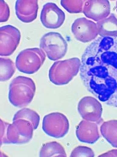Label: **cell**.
<instances>
[{
    "instance_id": "7a4b0ae2",
    "label": "cell",
    "mask_w": 117,
    "mask_h": 157,
    "mask_svg": "<svg viewBox=\"0 0 117 157\" xmlns=\"http://www.w3.org/2000/svg\"><path fill=\"white\" fill-rule=\"evenodd\" d=\"M1 144H23L33 138L34 130L30 121L23 119L13 121L12 124L1 120Z\"/></svg>"
},
{
    "instance_id": "d6986e66",
    "label": "cell",
    "mask_w": 117,
    "mask_h": 157,
    "mask_svg": "<svg viewBox=\"0 0 117 157\" xmlns=\"http://www.w3.org/2000/svg\"><path fill=\"white\" fill-rule=\"evenodd\" d=\"M1 63V82L9 80L16 71L15 64L11 59L8 58H0Z\"/></svg>"
},
{
    "instance_id": "44dd1931",
    "label": "cell",
    "mask_w": 117,
    "mask_h": 157,
    "mask_svg": "<svg viewBox=\"0 0 117 157\" xmlns=\"http://www.w3.org/2000/svg\"><path fill=\"white\" fill-rule=\"evenodd\" d=\"M94 151L91 148L84 146L76 147L72 151L70 157H94Z\"/></svg>"
},
{
    "instance_id": "e0dca14e",
    "label": "cell",
    "mask_w": 117,
    "mask_h": 157,
    "mask_svg": "<svg viewBox=\"0 0 117 157\" xmlns=\"http://www.w3.org/2000/svg\"><path fill=\"white\" fill-rule=\"evenodd\" d=\"M40 156L44 157H66L64 147L57 142L44 144L40 151Z\"/></svg>"
},
{
    "instance_id": "30bf717a",
    "label": "cell",
    "mask_w": 117,
    "mask_h": 157,
    "mask_svg": "<svg viewBox=\"0 0 117 157\" xmlns=\"http://www.w3.org/2000/svg\"><path fill=\"white\" fill-rule=\"evenodd\" d=\"M72 31L78 40L83 43L93 40L98 34L96 24L86 18L76 19L72 25Z\"/></svg>"
},
{
    "instance_id": "8992f818",
    "label": "cell",
    "mask_w": 117,
    "mask_h": 157,
    "mask_svg": "<svg viewBox=\"0 0 117 157\" xmlns=\"http://www.w3.org/2000/svg\"><path fill=\"white\" fill-rule=\"evenodd\" d=\"M40 47L45 52L48 58L55 61L65 56L67 52L68 44L60 33L49 32L41 39Z\"/></svg>"
},
{
    "instance_id": "2e32d148",
    "label": "cell",
    "mask_w": 117,
    "mask_h": 157,
    "mask_svg": "<svg viewBox=\"0 0 117 157\" xmlns=\"http://www.w3.org/2000/svg\"><path fill=\"white\" fill-rule=\"evenodd\" d=\"M100 130L104 138L112 147L117 148V120L104 122L101 125Z\"/></svg>"
},
{
    "instance_id": "277c9868",
    "label": "cell",
    "mask_w": 117,
    "mask_h": 157,
    "mask_svg": "<svg viewBox=\"0 0 117 157\" xmlns=\"http://www.w3.org/2000/svg\"><path fill=\"white\" fill-rule=\"evenodd\" d=\"M81 61L77 57L55 62L50 68L49 80L57 85L68 84L80 70Z\"/></svg>"
},
{
    "instance_id": "cb8c5ba5",
    "label": "cell",
    "mask_w": 117,
    "mask_h": 157,
    "mask_svg": "<svg viewBox=\"0 0 117 157\" xmlns=\"http://www.w3.org/2000/svg\"><path fill=\"white\" fill-rule=\"evenodd\" d=\"M116 11L117 12V2H116Z\"/></svg>"
},
{
    "instance_id": "9a60e30c",
    "label": "cell",
    "mask_w": 117,
    "mask_h": 157,
    "mask_svg": "<svg viewBox=\"0 0 117 157\" xmlns=\"http://www.w3.org/2000/svg\"><path fill=\"white\" fill-rule=\"evenodd\" d=\"M96 24L101 37L117 38V18L114 14L111 13Z\"/></svg>"
},
{
    "instance_id": "603a6c76",
    "label": "cell",
    "mask_w": 117,
    "mask_h": 157,
    "mask_svg": "<svg viewBox=\"0 0 117 157\" xmlns=\"http://www.w3.org/2000/svg\"><path fill=\"white\" fill-rule=\"evenodd\" d=\"M99 157H117V149L110 150L106 153L102 154Z\"/></svg>"
},
{
    "instance_id": "8fae6325",
    "label": "cell",
    "mask_w": 117,
    "mask_h": 157,
    "mask_svg": "<svg viewBox=\"0 0 117 157\" xmlns=\"http://www.w3.org/2000/svg\"><path fill=\"white\" fill-rule=\"evenodd\" d=\"M40 18L42 24L47 29H57L64 23L65 14L56 4L49 2L44 5Z\"/></svg>"
},
{
    "instance_id": "7c38bea8",
    "label": "cell",
    "mask_w": 117,
    "mask_h": 157,
    "mask_svg": "<svg viewBox=\"0 0 117 157\" xmlns=\"http://www.w3.org/2000/svg\"><path fill=\"white\" fill-rule=\"evenodd\" d=\"M110 9L107 0H87L83 5V12L88 18L98 22L109 17Z\"/></svg>"
},
{
    "instance_id": "ba28073f",
    "label": "cell",
    "mask_w": 117,
    "mask_h": 157,
    "mask_svg": "<svg viewBox=\"0 0 117 157\" xmlns=\"http://www.w3.org/2000/svg\"><path fill=\"white\" fill-rule=\"evenodd\" d=\"M0 55L10 56L16 49L20 43L21 33L19 29L8 25L1 27Z\"/></svg>"
},
{
    "instance_id": "4fadbf2b",
    "label": "cell",
    "mask_w": 117,
    "mask_h": 157,
    "mask_svg": "<svg viewBox=\"0 0 117 157\" xmlns=\"http://www.w3.org/2000/svg\"><path fill=\"white\" fill-rule=\"evenodd\" d=\"M76 135L80 141L89 144L96 142L100 137L96 122L85 120L81 121L77 126Z\"/></svg>"
},
{
    "instance_id": "5bb4252c",
    "label": "cell",
    "mask_w": 117,
    "mask_h": 157,
    "mask_svg": "<svg viewBox=\"0 0 117 157\" xmlns=\"http://www.w3.org/2000/svg\"><path fill=\"white\" fill-rule=\"evenodd\" d=\"M15 9L17 17L21 21L32 22L37 18L38 1L18 0L16 2Z\"/></svg>"
},
{
    "instance_id": "3957f363",
    "label": "cell",
    "mask_w": 117,
    "mask_h": 157,
    "mask_svg": "<svg viewBox=\"0 0 117 157\" xmlns=\"http://www.w3.org/2000/svg\"><path fill=\"white\" fill-rule=\"evenodd\" d=\"M36 86L31 78L17 77L9 85V99L16 107L22 108L30 104L35 96Z\"/></svg>"
},
{
    "instance_id": "6da1fadb",
    "label": "cell",
    "mask_w": 117,
    "mask_h": 157,
    "mask_svg": "<svg viewBox=\"0 0 117 157\" xmlns=\"http://www.w3.org/2000/svg\"><path fill=\"white\" fill-rule=\"evenodd\" d=\"M80 76L87 89L117 108V38L100 37L83 54Z\"/></svg>"
},
{
    "instance_id": "9c48e42d",
    "label": "cell",
    "mask_w": 117,
    "mask_h": 157,
    "mask_svg": "<svg viewBox=\"0 0 117 157\" xmlns=\"http://www.w3.org/2000/svg\"><path fill=\"white\" fill-rule=\"evenodd\" d=\"M78 109L81 117L85 121L96 122L98 124L102 121V106L94 97L86 96L83 98L78 103Z\"/></svg>"
},
{
    "instance_id": "ac0fdd59",
    "label": "cell",
    "mask_w": 117,
    "mask_h": 157,
    "mask_svg": "<svg viewBox=\"0 0 117 157\" xmlns=\"http://www.w3.org/2000/svg\"><path fill=\"white\" fill-rule=\"evenodd\" d=\"M19 119H23L30 121L33 124L34 130L38 127L40 118L39 115L34 110L25 108L18 111L15 114L13 121Z\"/></svg>"
},
{
    "instance_id": "ffe728a7",
    "label": "cell",
    "mask_w": 117,
    "mask_h": 157,
    "mask_svg": "<svg viewBox=\"0 0 117 157\" xmlns=\"http://www.w3.org/2000/svg\"><path fill=\"white\" fill-rule=\"evenodd\" d=\"M85 1L83 0H62V6L70 13H78L82 12Z\"/></svg>"
},
{
    "instance_id": "52a82bcc",
    "label": "cell",
    "mask_w": 117,
    "mask_h": 157,
    "mask_svg": "<svg viewBox=\"0 0 117 157\" xmlns=\"http://www.w3.org/2000/svg\"><path fill=\"white\" fill-rule=\"evenodd\" d=\"M69 128L68 119L61 113H52L44 117L43 130L50 137L62 138L67 134Z\"/></svg>"
},
{
    "instance_id": "5b68a950",
    "label": "cell",
    "mask_w": 117,
    "mask_h": 157,
    "mask_svg": "<svg viewBox=\"0 0 117 157\" xmlns=\"http://www.w3.org/2000/svg\"><path fill=\"white\" fill-rule=\"evenodd\" d=\"M45 59V54L41 49L37 48H27L17 56L16 67L21 72L32 74L39 70Z\"/></svg>"
},
{
    "instance_id": "7402d4cb",
    "label": "cell",
    "mask_w": 117,
    "mask_h": 157,
    "mask_svg": "<svg viewBox=\"0 0 117 157\" xmlns=\"http://www.w3.org/2000/svg\"><path fill=\"white\" fill-rule=\"evenodd\" d=\"M1 22L7 21L10 16V11L8 4L4 1L1 0Z\"/></svg>"
}]
</instances>
